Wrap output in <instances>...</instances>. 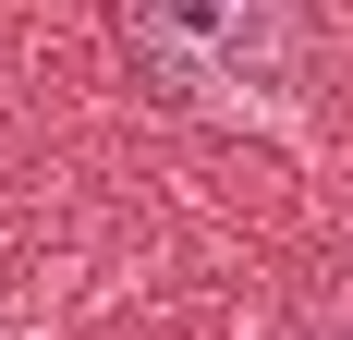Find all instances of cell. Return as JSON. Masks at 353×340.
Here are the masks:
<instances>
[{
    "label": "cell",
    "mask_w": 353,
    "mask_h": 340,
    "mask_svg": "<svg viewBox=\"0 0 353 340\" xmlns=\"http://www.w3.org/2000/svg\"><path fill=\"white\" fill-rule=\"evenodd\" d=\"M305 340H353V316H329V328H305Z\"/></svg>",
    "instance_id": "2"
},
{
    "label": "cell",
    "mask_w": 353,
    "mask_h": 340,
    "mask_svg": "<svg viewBox=\"0 0 353 340\" xmlns=\"http://www.w3.org/2000/svg\"><path fill=\"white\" fill-rule=\"evenodd\" d=\"M110 36L171 109H292L305 12L292 0H110Z\"/></svg>",
    "instance_id": "1"
}]
</instances>
